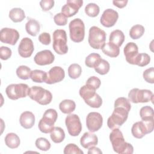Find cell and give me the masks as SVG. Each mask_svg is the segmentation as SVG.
I'll use <instances>...</instances> for the list:
<instances>
[{
  "mask_svg": "<svg viewBox=\"0 0 154 154\" xmlns=\"http://www.w3.org/2000/svg\"><path fill=\"white\" fill-rule=\"evenodd\" d=\"M67 35L64 29H56L53 32L52 47L56 53L64 55L67 53L68 46L67 45Z\"/></svg>",
  "mask_w": 154,
  "mask_h": 154,
  "instance_id": "cell-7",
  "label": "cell"
},
{
  "mask_svg": "<svg viewBox=\"0 0 154 154\" xmlns=\"http://www.w3.org/2000/svg\"><path fill=\"white\" fill-rule=\"evenodd\" d=\"M70 39L76 43L83 41L85 36V25L79 18L73 19L69 25Z\"/></svg>",
  "mask_w": 154,
  "mask_h": 154,
  "instance_id": "cell-8",
  "label": "cell"
},
{
  "mask_svg": "<svg viewBox=\"0 0 154 154\" xmlns=\"http://www.w3.org/2000/svg\"><path fill=\"white\" fill-rule=\"evenodd\" d=\"M145 29L141 25H135L132 26L129 31V35L131 38L136 40L140 38L144 34Z\"/></svg>",
  "mask_w": 154,
  "mask_h": 154,
  "instance_id": "cell-32",
  "label": "cell"
},
{
  "mask_svg": "<svg viewBox=\"0 0 154 154\" xmlns=\"http://www.w3.org/2000/svg\"><path fill=\"white\" fill-rule=\"evenodd\" d=\"M98 143L97 137L91 132H85L80 139L81 145L85 149H88Z\"/></svg>",
  "mask_w": 154,
  "mask_h": 154,
  "instance_id": "cell-21",
  "label": "cell"
},
{
  "mask_svg": "<svg viewBox=\"0 0 154 154\" xmlns=\"http://www.w3.org/2000/svg\"><path fill=\"white\" fill-rule=\"evenodd\" d=\"M28 96L42 105L50 103L52 99V93L49 90L39 86H32L29 88Z\"/></svg>",
  "mask_w": 154,
  "mask_h": 154,
  "instance_id": "cell-3",
  "label": "cell"
},
{
  "mask_svg": "<svg viewBox=\"0 0 154 154\" xmlns=\"http://www.w3.org/2000/svg\"><path fill=\"white\" fill-rule=\"evenodd\" d=\"M28 90V85L26 84H12L7 87L5 93L9 99L17 100L19 98L26 97Z\"/></svg>",
  "mask_w": 154,
  "mask_h": 154,
  "instance_id": "cell-11",
  "label": "cell"
},
{
  "mask_svg": "<svg viewBox=\"0 0 154 154\" xmlns=\"http://www.w3.org/2000/svg\"><path fill=\"white\" fill-rule=\"evenodd\" d=\"M153 119L141 120L135 123L131 128L132 135L136 138H142L153 130Z\"/></svg>",
  "mask_w": 154,
  "mask_h": 154,
  "instance_id": "cell-9",
  "label": "cell"
},
{
  "mask_svg": "<svg viewBox=\"0 0 154 154\" xmlns=\"http://www.w3.org/2000/svg\"><path fill=\"white\" fill-rule=\"evenodd\" d=\"M63 153L64 154L69 153H75V154H83L84 152L81 150L76 144L73 143H70L66 146L64 147Z\"/></svg>",
  "mask_w": 154,
  "mask_h": 154,
  "instance_id": "cell-41",
  "label": "cell"
},
{
  "mask_svg": "<svg viewBox=\"0 0 154 154\" xmlns=\"http://www.w3.org/2000/svg\"><path fill=\"white\" fill-rule=\"evenodd\" d=\"M79 93L85 102L90 107L98 108L102 105V98L96 93V90L90 86L85 84L80 88Z\"/></svg>",
  "mask_w": 154,
  "mask_h": 154,
  "instance_id": "cell-2",
  "label": "cell"
},
{
  "mask_svg": "<svg viewBox=\"0 0 154 154\" xmlns=\"http://www.w3.org/2000/svg\"><path fill=\"white\" fill-rule=\"evenodd\" d=\"M38 40L45 45H49L51 42V35L48 32H42L38 36Z\"/></svg>",
  "mask_w": 154,
  "mask_h": 154,
  "instance_id": "cell-47",
  "label": "cell"
},
{
  "mask_svg": "<svg viewBox=\"0 0 154 154\" xmlns=\"http://www.w3.org/2000/svg\"><path fill=\"white\" fill-rule=\"evenodd\" d=\"M25 29L29 35L36 36L40 30V23L35 19H30L25 25Z\"/></svg>",
  "mask_w": 154,
  "mask_h": 154,
  "instance_id": "cell-24",
  "label": "cell"
},
{
  "mask_svg": "<svg viewBox=\"0 0 154 154\" xmlns=\"http://www.w3.org/2000/svg\"><path fill=\"white\" fill-rule=\"evenodd\" d=\"M120 106L125 108L128 111H130L131 105L129 100L124 97H120L117 98L114 102V107Z\"/></svg>",
  "mask_w": 154,
  "mask_h": 154,
  "instance_id": "cell-40",
  "label": "cell"
},
{
  "mask_svg": "<svg viewBox=\"0 0 154 154\" xmlns=\"http://www.w3.org/2000/svg\"><path fill=\"white\" fill-rule=\"evenodd\" d=\"M118 18L119 14L116 10L112 8H108L103 12L100 17V22L103 26L109 28L116 24Z\"/></svg>",
  "mask_w": 154,
  "mask_h": 154,
  "instance_id": "cell-17",
  "label": "cell"
},
{
  "mask_svg": "<svg viewBox=\"0 0 154 154\" xmlns=\"http://www.w3.org/2000/svg\"><path fill=\"white\" fill-rule=\"evenodd\" d=\"M5 143L9 148L16 149L19 146L20 140L17 135L11 132L6 135L5 137Z\"/></svg>",
  "mask_w": 154,
  "mask_h": 154,
  "instance_id": "cell-26",
  "label": "cell"
},
{
  "mask_svg": "<svg viewBox=\"0 0 154 154\" xmlns=\"http://www.w3.org/2000/svg\"><path fill=\"white\" fill-rule=\"evenodd\" d=\"M54 22L59 26H64L67 23V18L62 13L55 14L54 17Z\"/></svg>",
  "mask_w": 154,
  "mask_h": 154,
  "instance_id": "cell-43",
  "label": "cell"
},
{
  "mask_svg": "<svg viewBox=\"0 0 154 154\" xmlns=\"http://www.w3.org/2000/svg\"><path fill=\"white\" fill-rule=\"evenodd\" d=\"M11 50L8 47L1 46L0 48V57L1 60H7L11 56Z\"/></svg>",
  "mask_w": 154,
  "mask_h": 154,
  "instance_id": "cell-45",
  "label": "cell"
},
{
  "mask_svg": "<svg viewBox=\"0 0 154 154\" xmlns=\"http://www.w3.org/2000/svg\"><path fill=\"white\" fill-rule=\"evenodd\" d=\"M125 35L121 30L116 29L111 32L109 40V42L120 47L125 41Z\"/></svg>",
  "mask_w": 154,
  "mask_h": 154,
  "instance_id": "cell-25",
  "label": "cell"
},
{
  "mask_svg": "<svg viewBox=\"0 0 154 154\" xmlns=\"http://www.w3.org/2000/svg\"><path fill=\"white\" fill-rule=\"evenodd\" d=\"M129 111L123 108L114 107V109L110 117L108 119L107 125L111 129L119 128L127 120Z\"/></svg>",
  "mask_w": 154,
  "mask_h": 154,
  "instance_id": "cell-5",
  "label": "cell"
},
{
  "mask_svg": "<svg viewBox=\"0 0 154 154\" xmlns=\"http://www.w3.org/2000/svg\"><path fill=\"white\" fill-rule=\"evenodd\" d=\"M9 17L14 22H20L25 18L24 11L20 8H13L9 12Z\"/></svg>",
  "mask_w": 154,
  "mask_h": 154,
  "instance_id": "cell-29",
  "label": "cell"
},
{
  "mask_svg": "<svg viewBox=\"0 0 154 154\" xmlns=\"http://www.w3.org/2000/svg\"><path fill=\"white\" fill-rule=\"evenodd\" d=\"M19 37V32L13 28H4L0 31V40L4 43L14 45Z\"/></svg>",
  "mask_w": 154,
  "mask_h": 154,
  "instance_id": "cell-14",
  "label": "cell"
},
{
  "mask_svg": "<svg viewBox=\"0 0 154 154\" xmlns=\"http://www.w3.org/2000/svg\"><path fill=\"white\" fill-rule=\"evenodd\" d=\"M58 114L54 109H48L43 114V117L40 119L38 123L39 130L45 134H48L51 132L54 124L57 121Z\"/></svg>",
  "mask_w": 154,
  "mask_h": 154,
  "instance_id": "cell-4",
  "label": "cell"
},
{
  "mask_svg": "<svg viewBox=\"0 0 154 154\" xmlns=\"http://www.w3.org/2000/svg\"><path fill=\"white\" fill-rule=\"evenodd\" d=\"M144 80L150 84L154 83V69L153 67L145 70L143 74Z\"/></svg>",
  "mask_w": 154,
  "mask_h": 154,
  "instance_id": "cell-42",
  "label": "cell"
},
{
  "mask_svg": "<svg viewBox=\"0 0 154 154\" xmlns=\"http://www.w3.org/2000/svg\"><path fill=\"white\" fill-rule=\"evenodd\" d=\"M51 138L55 143H61L65 138V132L64 130L58 126L54 127L51 132Z\"/></svg>",
  "mask_w": 154,
  "mask_h": 154,
  "instance_id": "cell-28",
  "label": "cell"
},
{
  "mask_svg": "<svg viewBox=\"0 0 154 154\" xmlns=\"http://www.w3.org/2000/svg\"><path fill=\"white\" fill-rule=\"evenodd\" d=\"M85 84L87 85H89L91 87L93 88L94 89L96 90L99 88V87L101 84V82H100V80L97 77L93 76L90 77L87 79Z\"/></svg>",
  "mask_w": 154,
  "mask_h": 154,
  "instance_id": "cell-44",
  "label": "cell"
},
{
  "mask_svg": "<svg viewBox=\"0 0 154 154\" xmlns=\"http://www.w3.org/2000/svg\"><path fill=\"white\" fill-rule=\"evenodd\" d=\"M47 77V73L41 70H34L31 71L30 78L35 82L42 83L45 82Z\"/></svg>",
  "mask_w": 154,
  "mask_h": 154,
  "instance_id": "cell-31",
  "label": "cell"
},
{
  "mask_svg": "<svg viewBox=\"0 0 154 154\" xmlns=\"http://www.w3.org/2000/svg\"><path fill=\"white\" fill-rule=\"evenodd\" d=\"M31 70L30 68L26 66H20L16 69L17 76L23 80L28 79L31 76Z\"/></svg>",
  "mask_w": 154,
  "mask_h": 154,
  "instance_id": "cell-35",
  "label": "cell"
},
{
  "mask_svg": "<svg viewBox=\"0 0 154 154\" xmlns=\"http://www.w3.org/2000/svg\"><path fill=\"white\" fill-rule=\"evenodd\" d=\"M123 52L126 61L131 64L135 65L136 59L139 54L138 46L134 42H129L125 46Z\"/></svg>",
  "mask_w": 154,
  "mask_h": 154,
  "instance_id": "cell-19",
  "label": "cell"
},
{
  "mask_svg": "<svg viewBox=\"0 0 154 154\" xmlns=\"http://www.w3.org/2000/svg\"><path fill=\"white\" fill-rule=\"evenodd\" d=\"M106 32L97 26H93L89 29L88 43L90 46L95 49H102L105 43Z\"/></svg>",
  "mask_w": 154,
  "mask_h": 154,
  "instance_id": "cell-6",
  "label": "cell"
},
{
  "mask_svg": "<svg viewBox=\"0 0 154 154\" xmlns=\"http://www.w3.org/2000/svg\"><path fill=\"white\" fill-rule=\"evenodd\" d=\"M64 77L65 72L64 69L60 66H54L48 72L45 82L48 84L57 83L63 81Z\"/></svg>",
  "mask_w": 154,
  "mask_h": 154,
  "instance_id": "cell-16",
  "label": "cell"
},
{
  "mask_svg": "<svg viewBox=\"0 0 154 154\" xmlns=\"http://www.w3.org/2000/svg\"><path fill=\"white\" fill-rule=\"evenodd\" d=\"M82 72L81 67L78 64H72L68 68V75L72 79H77L80 76Z\"/></svg>",
  "mask_w": 154,
  "mask_h": 154,
  "instance_id": "cell-34",
  "label": "cell"
},
{
  "mask_svg": "<svg viewBox=\"0 0 154 154\" xmlns=\"http://www.w3.org/2000/svg\"><path fill=\"white\" fill-rule=\"evenodd\" d=\"M35 146L42 151H48L51 148L50 142L45 138H38L35 141Z\"/></svg>",
  "mask_w": 154,
  "mask_h": 154,
  "instance_id": "cell-39",
  "label": "cell"
},
{
  "mask_svg": "<svg viewBox=\"0 0 154 154\" xmlns=\"http://www.w3.org/2000/svg\"><path fill=\"white\" fill-rule=\"evenodd\" d=\"M59 108L64 114H70L75 109L76 103L72 100L65 99L60 103Z\"/></svg>",
  "mask_w": 154,
  "mask_h": 154,
  "instance_id": "cell-27",
  "label": "cell"
},
{
  "mask_svg": "<svg viewBox=\"0 0 154 154\" xmlns=\"http://www.w3.org/2000/svg\"><path fill=\"white\" fill-rule=\"evenodd\" d=\"M109 140L115 152L119 154L133 153V146L130 143L125 142L123 134L119 128L112 129L109 134Z\"/></svg>",
  "mask_w": 154,
  "mask_h": 154,
  "instance_id": "cell-1",
  "label": "cell"
},
{
  "mask_svg": "<svg viewBox=\"0 0 154 154\" xmlns=\"http://www.w3.org/2000/svg\"><path fill=\"white\" fill-rule=\"evenodd\" d=\"M40 5L42 10L45 11H49L54 5V0H42L40 2Z\"/></svg>",
  "mask_w": 154,
  "mask_h": 154,
  "instance_id": "cell-46",
  "label": "cell"
},
{
  "mask_svg": "<svg viewBox=\"0 0 154 154\" xmlns=\"http://www.w3.org/2000/svg\"><path fill=\"white\" fill-rule=\"evenodd\" d=\"M34 47L32 40L28 37L23 38L18 46V52L20 57L28 58L34 52Z\"/></svg>",
  "mask_w": 154,
  "mask_h": 154,
  "instance_id": "cell-18",
  "label": "cell"
},
{
  "mask_svg": "<svg viewBox=\"0 0 154 154\" xmlns=\"http://www.w3.org/2000/svg\"><path fill=\"white\" fill-rule=\"evenodd\" d=\"M19 122L20 125L25 129H30L35 123V116L32 112H23L20 116Z\"/></svg>",
  "mask_w": 154,
  "mask_h": 154,
  "instance_id": "cell-22",
  "label": "cell"
},
{
  "mask_svg": "<svg viewBox=\"0 0 154 154\" xmlns=\"http://www.w3.org/2000/svg\"><path fill=\"white\" fill-rule=\"evenodd\" d=\"M153 93L150 90L146 89L133 88L128 93V100L134 103H146L150 100L153 102Z\"/></svg>",
  "mask_w": 154,
  "mask_h": 154,
  "instance_id": "cell-10",
  "label": "cell"
},
{
  "mask_svg": "<svg viewBox=\"0 0 154 154\" xmlns=\"http://www.w3.org/2000/svg\"><path fill=\"white\" fill-rule=\"evenodd\" d=\"M65 123L68 132L71 136H78L81 132L82 124L79 117L76 114L68 115L65 119Z\"/></svg>",
  "mask_w": 154,
  "mask_h": 154,
  "instance_id": "cell-12",
  "label": "cell"
},
{
  "mask_svg": "<svg viewBox=\"0 0 154 154\" xmlns=\"http://www.w3.org/2000/svg\"><path fill=\"white\" fill-rule=\"evenodd\" d=\"M83 4L82 0H67L61 8V13L67 17L75 15Z\"/></svg>",
  "mask_w": 154,
  "mask_h": 154,
  "instance_id": "cell-15",
  "label": "cell"
},
{
  "mask_svg": "<svg viewBox=\"0 0 154 154\" xmlns=\"http://www.w3.org/2000/svg\"><path fill=\"white\" fill-rule=\"evenodd\" d=\"M102 123L103 118L99 112H91L86 117V126L91 132L97 131L102 127Z\"/></svg>",
  "mask_w": 154,
  "mask_h": 154,
  "instance_id": "cell-13",
  "label": "cell"
},
{
  "mask_svg": "<svg viewBox=\"0 0 154 154\" xmlns=\"http://www.w3.org/2000/svg\"><path fill=\"white\" fill-rule=\"evenodd\" d=\"M101 59V57L99 54L91 53L86 57L85 60V64L88 67L94 68L96 64Z\"/></svg>",
  "mask_w": 154,
  "mask_h": 154,
  "instance_id": "cell-33",
  "label": "cell"
},
{
  "mask_svg": "<svg viewBox=\"0 0 154 154\" xmlns=\"http://www.w3.org/2000/svg\"><path fill=\"white\" fill-rule=\"evenodd\" d=\"M88 153L90 154V153H100L102 154V152L99 149V148L94 147V146H91L90 148H88Z\"/></svg>",
  "mask_w": 154,
  "mask_h": 154,
  "instance_id": "cell-49",
  "label": "cell"
},
{
  "mask_svg": "<svg viewBox=\"0 0 154 154\" xmlns=\"http://www.w3.org/2000/svg\"><path fill=\"white\" fill-rule=\"evenodd\" d=\"M128 2V0H124V1H112V3L113 4L117 7L118 8H122L123 7H125L127 3Z\"/></svg>",
  "mask_w": 154,
  "mask_h": 154,
  "instance_id": "cell-48",
  "label": "cell"
},
{
  "mask_svg": "<svg viewBox=\"0 0 154 154\" xmlns=\"http://www.w3.org/2000/svg\"><path fill=\"white\" fill-rule=\"evenodd\" d=\"M100 11L99 7L95 3H89L85 7V13L90 17L97 16Z\"/></svg>",
  "mask_w": 154,
  "mask_h": 154,
  "instance_id": "cell-37",
  "label": "cell"
},
{
  "mask_svg": "<svg viewBox=\"0 0 154 154\" xmlns=\"http://www.w3.org/2000/svg\"><path fill=\"white\" fill-rule=\"evenodd\" d=\"M102 51L104 54L110 57H117L120 53L119 47L111 42L105 43L102 48Z\"/></svg>",
  "mask_w": 154,
  "mask_h": 154,
  "instance_id": "cell-23",
  "label": "cell"
},
{
  "mask_svg": "<svg viewBox=\"0 0 154 154\" xmlns=\"http://www.w3.org/2000/svg\"><path fill=\"white\" fill-rule=\"evenodd\" d=\"M109 68L110 65L109 63L103 59H101L94 67L95 71L102 75L106 74L109 72Z\"/></svg>",
  "mask_w": 154,
  "mask_h": 154,
  "instance_id": "cell-30",
  "label": "cell"
},
{
  "mask_svg": "<svg viewBox=\"0 0 154 154\" xmlns=\"http://www.w3.org/2000/svg\"><path fill=\"white\" fill-rule=\"evenodd\" d=\"M150 57L147 54L139 53L136 59L135 65H137L140 67H144L147 66L150 63Z\"/></svg>",
  "mask_w": 154,
  "mask_h": 154,
  "instance_id": "cell-38",
  "label": "cell"
},
{
  "mask_svg": "<svg viewBox=\"0 0 154 154\" xmlns=\"http://www.w3.org/2000/svg\"><path fill=\"white\" fill-rule=\"evenodd\" d=\"M140 116L142 120L153 119V109L150 106H143L140 109Z\"/></svg>",
  "mask_w": 154,
  "mask_h": 154,
  "instance_id": "cell-36",
  "label": "cell"
},
{
  "mask_svg": "<svg viewBox=\"0 0 154 154\" xmlns=\"http://www.w3.org/2000/svg\"><path fill=\"white\" fill-rule=\"evenodd\" d=\"M55 60V56L49 50H43L36 54L34 58L35 64L39 66H45L52 64Z\"/></svg>",
  "mask_w": 154,
  "mask_h": 154,
  "instance_id": "cell-20",
  "label": "cell"
}]
</instances>
